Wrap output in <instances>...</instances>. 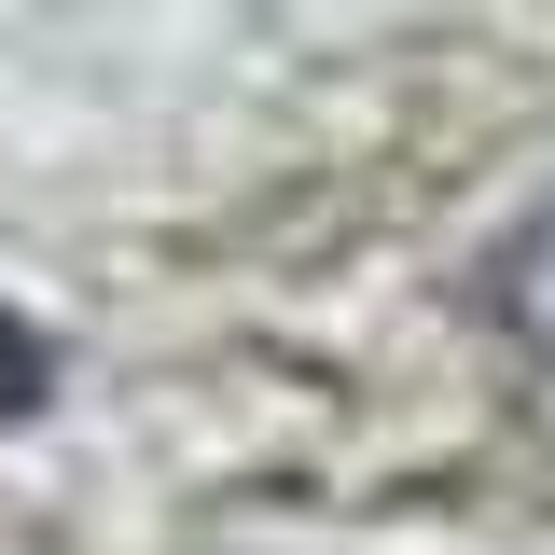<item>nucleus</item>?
<instances>
[{"label":"nucleus","instance_id":"f257e3e1","mask_svg":"<svg viewBox=\"0 0 555 555\" xmlns=\"http://www.w3.org/2000/svg\"><path fill=\"white\" fill-rule=\"evenodd\" d=\"M42 389H56V347H42L28 320H14V306H0V416H28Z\"/></svg>","mask_w":555,"mask_h":555},{"label":"nucleus","instance_id":"f03ea898","mask_svg":"<svg viewBox=\"0 0 555 555\" xmlns=\"http://www.w3.org/2000/svg\"><path fill=\"white\" fill-rule=\"evenodd\" d=\"M514 306H528V320H542V334H555V222H542V236H528V292H514Z\"/></svg>","mask_w":555,"mask_h":555}]
</instances>
